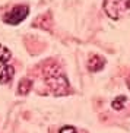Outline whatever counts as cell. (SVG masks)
<instances>
[{
	"instance_id": "cell-9",
	"label": "cell",
	"mask_w": 130,
	"mask_h": 133,
	"mask_svg": "<svg viewBox=\"0 0 130 133\" xmlns=\"http://www.w3.org/2000/svg\"><path fill=\"white\" fill-rule=\"evenodd\" d=\"M59 133H78V130H76L73 126H63Z\"/></svg>"
},
{
	"instance_id": "cell-10",
	"label": "cell",
	"mask_w": 130,
	"mask_h": 133,
	"mask_svg": "<svg viewBox=\"0 0 130 133\" xmlns=\"http://www.w3.org/2000/svg\"><path fill=\"white\" fill-rule=\"evenodd\" d=\"M127 88L130 89V76H129V79H127Z\"/></svg>"
},
{
	"instance_id": "cell-7",
	"label": "cell",
	"mask_w": 130,
	"mask_h": 133,
	"mask_svg": "<svg viewBox=\"0 0 130 133\" xmlns=\"http://www.w3.org/2000/svg\"><path fill=\"white\" fill-rule=\"evenodd\" d=\"M10 57H12V53H10V50L0 44V63H2V64H6V63L10 60Z\"/></svg>"
},
{
	"instance_id": "cell-4",
	"label": "cell",
	"mask_w": 130,
	"mask_h": 133,
	"mask_svg": "<svg viewBox=\"0 0 130 133\" xmlns=\"http://www.w3.org/2000/svg\"><path fill=\"white\" fill-rule=\"evenodd\" d=\"M88 70L89 72H99L102 70L104 66H105V59L102 56H98V54H91L89 59H88Z\"/></svg>"
},
{
	"instance_id": "cell-2",
	"label": "cell",
	"mask_w": 130,
	"mask_h": 133,
	"mask_svg": "<svg viewBox=\"0 0 130 133\" xmlns=\"http://www.w3.org/2000/svg\"><path fill=\"white\" fill-rule=\"evenodd\" d=\"M104 10L107 16L118 21L130 12V0H104Z\"/></svg>"
},
{
	"instance_id": "cell-6",
	"label": "cell",
	"mask_w": 130,
	"mask_h": 133,
	"mask_svg": "<svg viewBox=\"0 0 130 133\" xmlns=\"http://www.w3.org/2000/svg\"><path fill=\"white\" fill-rule=\"evenodd\" d=\"M32 88V81L28 78H22L19 81V85H18V92L20 95H26Z\"/></svg>"
},
{
	"instance_id": "cell-8",
	"label": "cell",
	"mask_w": 130,
	"mask_h": 133,
	"mask_svg": "<svg viewBox=\"0 0 130 133\" xmlns=\"http://www.w3.org/2000/svg\"><path fill=\"white\" fill-rule=\"evenodd\" d=\"M127 101V98L124 97V95H120V97H115L114 99H113V102H111V107L114 110H123L124 108V104H126Z\"/></svg>"
},
{
	"instance_id": "cell-1",
	"label": "cell",
	"mask_w": 130,
	"mask_h": 133,
	"mask_svg": "<svg viewBox=\"0 0 130 133\" xmlns=\"http://www.w3.org/2000/svg\"><path fill=\"white\" fill-rule=\"evenodd\" d=\"M44 78L45 82L50 86V89L54 92L56 95H66L70 91V85L69 81L61 72L60 66L57 63H50L45 69H44Z\"/></svg>"
},
{
	"instance_id": "cell-5",
	"label": "cell",
	"mask_w": 130,
	"mask_h": 133,
	"mask_svg": "<svg viewBox=\"0 0 130 133\" xmlns=\"http://www.w3.org/2000/svg\"><path fill=\"white\" fill-rule=\"evenodd\" d=\"M13 75H15V69L10 64H2L0 66V83H8L9 81H12Z\"/></svg>"
},
{
	"instance_id": "cell-3",
	"label": "cell",
	"mask_w": 130,
	"mask_h": 133,
	"mask_svg": "<svg viewBox=\"0 0 130 133\" xmlns=\"http://www.w3.org/2000/svg\"><path fill=\"white\" fill-rule=\"evenodd\" d=\"M28 15H29V8L25 4H18L3 15V22L9 25H18L24 19H26Z\"/></svg>"
}]
</instances>
